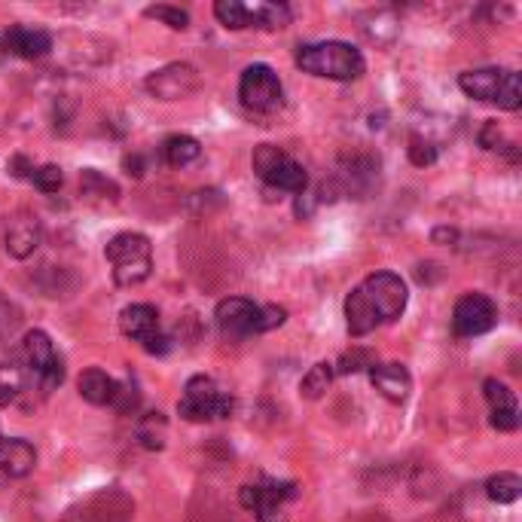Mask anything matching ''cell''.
Wrapping results in <instances>:
<instances>
[{"label": "cell", "instance_id": "36", "mask_svg": "<svg viewBox=\"0 0 522 522\" xmlns=\"http://www.w3.org/2000/svg\"><path fill=\"white\" fill-rule=\"evenodd\" d=\"M10 171L16 174V178H31L34 165H28V159H25V156H13V162H10Z\"/></svg>", "mask_w": 522, "mask_h": 522}, {"label": "cell", "instance_id": "7", "mask_svg": "<svg viewBox=\"0 0 522 522\" xmlns=\"http://www.w3.org/2000/svg\"><path fill=\"white\" fill-rule=\"evenodd\" d=\"M120 330L132 342H138L147 355H168L171 339L159 324V312L150 303H132L120 312Z\"/></svg>", "mask_w": 522, "mask_h": 522}, {"label": "cell", "instance_id": "4", "mask_svg": "<svg viewBox=\"0 0 522 522\" xmlns=\"http://www.w3.org/2000/svg\"><path fill=\"white\" fill-rule=\"evenodd\" d=\"M458 86L464 95H471L486 104H498L501 110H519L522 104V83L516 71L507 68H477L464 71L458 77Z\"/></svg>", "mask_w": 522, "mask_h": 522}, {"label": "cell", "instance_id": "3", "mask_svg": "<svg viewBox=\"0 0 522 522\" xmlns=\"http://www.w3.org/2000/svg\"><path fill=\"white\" fill-rule=\"evenodd\" d=\"M104 257L110 263L113 281L120 287H135L150 278L153 272V245L141 232H120L104 248Z\"/></svg>", "mask_w": 522, "mask_h": 522}, {"label": "cell", "instance_id": "5", "mask_svg": "<svg viewBox=\"0 0 522 522\" xmlns=\"http://www.w3.org/2000/svg\"><path fill=\"white\" fill-rule=\"evenodd\" d=\"M251 168H254V174H257V178L266 187L281 190V193H306V187H309L306 168L294 156H290V153H284L281 147H275V144L254 147Z\"/></svg>", "mask_w": 522, "mask_h": 522}, {"label": "cell", "instance_id": "27", "mask_svg": "<svg viewBox=\"0 0 522 522\" xmlns=\"http://www.w3.org/2000/svg\"><path fill=\"white\" fill-rule=\"evenodd\" d=\"M144 16H147V19H156V22H162V25H168L171 31H187V28H190V13L181 10V7L156 4V7H147Z\"/></svg>", "mask_w": 522, "mask_h": 522}, {"label": "cell", "instance_id": "18", "mask_svg": "<svg viewBox=\"0 0 522 522\" xmlns=\"http://www.w3.org/2000/svg\"><path fill=\"white\" fill-rule=\"evenodd\" d=\"M37 245H40V223H37V217H28V214L16 217L10 223V229H7V254L16 257V260H25V257H31L37 251Z\"/></svg>", "mask_w": 522, "mask_h": 522}, {"label": "cell", "instance_id": "12", "mask_svg": "<svg viewBox=\"0 0 522 522\" xmlns=\"http://www.w3.org/2000/svg\"><path fill=\"white\" fill-rule=\"evenodd\" d=\"M498 324V306L486 294H464L452 309V330L458 336H483Z\"/></svg>", "mask_w": 522, "mask_h": 522}, {"label": "cell", "instance_id": "6", "mask_svg": "<svg viewBox=\"0 0 522 522\" xmlns=\"http://www.w3.org/2000/svg\"><path fill=\"white\" fill-rule=\"evenodd\" d=\"M232 410H236V400L229 394H223L217 388V382L211 376H193L184 385V394L178 400V413L187 422H217V419H229Z\"/></svg>", "mask_w": 522, "mask_h": 522}, {"label": "cell", "instance_id": "9", "mask_svg": "<svg viewBox=\"0 0 522 522\" xmlns=\"http://www.w3.org/2000/svg\"><path fill=\"white\" fill-rule=\"evenodd\" d=\"M239 98L254 113H275L284 104V86L269 65H251L239 80Z\"/></svg>", "mask_w": 522, "mask_h": 522}, {"label": "cell", "instance_id": "8", "mask_svg": "<svg viewBox=\"0 0 522 522\" xmlns=\"http://www.w3.org/2000/svg\"><path fill=\"white\" fill-rule=\"evenodd\" d=\"M300 492H297V483H278V480H269V483H248L242 486L239 492V501L245 510H251L257 516V522H287V501H294Z\"/></svg>", "mask_w": 522, "mask_h": 522}, {"label": "cell", "instance_id": "2", "mask_svg": "<svg viewBox=\"0 0 522 522\" xmlns=\"http://www.w3.org/2000/svg\"><path fill=\"white\" fill-rule=\"evenodd\" d=\"M297 68L303 74L321 77V80H358L367 68L361 49H355L345 40H321V43H306L297 52Z\"/></svg>", "mask_w": 522, "mask_h": 522}, {"label": "cell", "instance_id": "31", "mask_svg": "<svg viewBox=\"0 0 522 522\" xmlns=\"http://www.w3.org/2000/svg\"><path fill=\"white\" fill-rule=\"evenodd\" d=\"M376 361L370 358V352H364V348H352V352H345L342 358H339V367H333L336 373H361V370H370Z\"/></svg>", "mask_w": 522, "mask_h": 522}, {"label": "cell", "instance_id": "26", "mask_svg": "<svg viewBox=\"0 0 522 522\" xmlns=\"http://www.w3.org/2000/svg\"><path fill=\"white\" fill-rule=\"evenodd\" d=\"M80 187H83L86 196H98V199H110V202L120 199V187H116L110 178H104V174L95 171V168H86L80 174Z\"/></svg>", "mask_w": 522, "mask_h": 522}, {"label": "cell", "instance_id": "1", "mask_svg": "<svg viewBox=\"0 0 522 522\" xmlns=\"http://www.w3.org/2000/svg\"><path fill=\"white\" fill-rule=\"evenodd\" d=\"M406 281L397 272H373L345 297V327L355 339L373 333L379 324L397 321L406 309Z\"/></svg>", "mask_w": 522, "mask_h": 522}, {"label": "cell", "instance_id": "25", "mask_svg": "<svg viewBox=\"0 0 522 522\" xmlns=\"http://www.w3.org/2000/svg\"><path fill=\"white\" fill-rule=\"evenodd\" d=\"M214 16L229 31L251 28L248 25V4H239V0H217V4H214Z\"/></svg>", "mask_w": 522, "mask_h": 522}, {"label": "cell", "instance_id": "23", "mask_svg": "<svg viewBox=\"0 0 522 522\" xmlns=\"http://www.w3.org/2000/svg\"><path fill=\"white\" fill-rule=\"evenodd\" d=\"M333 376H336L333 364L318 361V364H315V367H309V373L303 376V382H300V394H303L306 400H321V397L327 394V388H330Z\"/></svg>", "mask_w": 522, "mask_h": 522}, {"label": "cell", "instance_id": "33", "mask_svg": "<svg viewBox=\"0 0 522 522\" xmlns=\"http://www.w3.org/2000/svg\"><path fill=\"white\" fill-rule=\"evenodd\" d=\"M19 321H22V312L16 309V303L0 297V336H10L19 327Z\"/></svg>", "mask_w": 522, "mask_h": 522}, {"label": "cell", "instance_id": "16", "mask_svg": "<svg viewBox=\"0 0 522 522\" xmlns=\"http://www.w3.org/2000/svg\"><path fill=\"white\" fill-rule=\"evenodd\" d=\"M0 49L10 52V55H19V58H28V62H34V58H43L49 55L52 49V37L40 28H10L4 37H0Z\"/></svg>", "mask_w": 522, "mask_h": 522}, {"label": "cell", "instance_id": "11", "mask_svg": "<svg viewBox=\"0 0 522 522\" xmlns=\"http://www.w3.org/2000/svg\"><path fill=\"white\" fill-rule=\"evenodd\" d=\"M199 83H202V77L193 65L174 62V65H165V68L153 71L144 80V89L159 101H184V98L199 92Z\"/></svg>", "mask_w": 522, "mask_h": 522}, {"label": "cell", "instance_id": "22", "mask_svg": "<svg viewBox=\"0 0 522 522\" xmlns=\"http://www.w3.org/2000/svg\"><path fill=\"white\" fill-rule=\"evenodd\" d=\"M135 434H138V443H141L144 449L159 452V449H165L168 422H165V416H162V413H147V416H141V419H138Z\"/></svg>", "mask_w": 522, "mask_h": 522}, {"label": "cell", "instance_id": "34", "mask_svg": "<svg viewBox=\"0 0 522 522\" xmlns=\"http://www.w3.org/2000/svg\"><path fill=\"white\" fill-rule=\"evenodd\" d=\"M431 242H434V245H455V242H458V232H455L452 226H437V229L431 232Z\"/></svg>", "mask_w": 522, "mask_h": 522}, {"label": "cell", "instance_id": "17", "mask_svg": "<svg viewBox=\"0 0 522 522\" xmlns=\"http://www.w3.org/2000/svg\"><path fill=\"white\" fill-rule=\"evenodd\" d=\"M77 388H80V397L86 403H92V406H113L116 391H120V382H116L113 376H107L104 370H98V367H89V370L80 373Z\"/></svg>", "mask_w": 522, "mask_h": 522}, {"label": "cell", "instance_id": "21", "mask_svg": "<svg viewBox=\"0 0 522 522\" xmlns=\"http://www.w3.org/2000/svg\"><path fill=\"white\" fill-rule=\"evenodd\" d=\"M248 25L263 31H281L290 25V10L284 4H254L248 7Z\"/></svg>", "mask_w": 522, "mask_h": 522}, {"label": "cell", "instance_id": "30", "mask_svg": "<svg viewBox=\"0 0 522 522\" xmlns=\"http://www.w3.org/2000/svg\"><path fill=\"white\" fill-rule=\"evenodd\" d=\"M406 153H410V162L419 165V168H428V165L437 162V147L428 138H422V135L410 138V147H406Z\"/></svg>", "mask_w": 522, "mask_h": 522}, {"label": "cell", "instance_id": "19", "mask_svg": "<svg viewBox=\"0 0 522 522\" xmlns=\"http://www.w3.org/2000/svg\"><path fill=\"white\" fill-rule=\"evenodd\" d=\"M22 352H25V364L37 373V376H46L52 367L62 364V358L55 355V345L49 339V333L43 330H31L22 342Z\"/></svg>", "mask_w": 522, "mask_h": 522}, {"label": "cell", "instance_id": "32", "mask_svg": "<svg viewBox=\"0 0 522 522\" xmlns=\"http://www.w3.org/2000/svg\"><path fill=\"white\" fill-rule=\"evenodd\" d=\"M138 400H141V394H138V385L129 379V382H120V391H116V400H113V406L120 413H132L135 406H138Z\"/></svg>", "mask_w": 522, "mask_h": 522}, {"label": "cell", "instance_id": "13", "mask_svg": "<svg viewBox=\"0 0 522 522\" xmlns=\"http://www.w3.org/2000/svg\"><path fill=\"white\" fill-rule=\"evenodd\" d=\"M34 464H37V449L28 440L22 437L0 440V483L28 477L34 471Z\"/></svg>", "mask_w": 522, "mask_h": 522}, {"label": "cell", "instance_id": "14", "mask_svg": "<svg viewBox=\"0 0 522 522\" xmlns=\"http://www.w3.org/2000/svg\"><path fill=\"white\" fill-rule=\"evenodd\" d=\"M483 394L492 413V428L498 431H516L519 428V403L516 394L501 382V379H486L483 382Z\"/></svg>", "mask_w": 522, "mask_h": 522}, {"label": "cell", "instance_id": "35", "mask_svg": "<svg viewBox=\"0 0 522 522\" xmlns=\"http://www.w3.org/2000/svg\"><path fill=\"white\" fill-rule=\"evenodd\" d=\"M123 168H126L129 178H144V156H141V153L126 156V159H123Z\"/></svg>", "mask_w": 522, "mask_h": 522}, {"label": "cell", "instance_id": "24", "mask_svg": "<svg viewBox=\"0 0 522 522\" xmlns=\"http://www.w3.org/2000/svg\"><path fill=\"white\" fill-rule=\"evenodd\" d=\"M486 495H489V501H495V504H513V501L522 495V480H519L516 474H510V471H501V474L489 477Z\"/></svg>", "mask_w": 522, "mask_h": 522}, {"label": "cell", "instance_id": "28", "mask_svg": "<svg viewBox=\"0 0 522 522\" xmlns=\"http://www.w3.org/2000/svg\"><path fill=\"white\" fill-rule=\"evenodd\" d=\"M31 184L40 193H58V190H62V184H65V174H62V168H58V165H40V168L31 171Z\"/></svg>", "mask_w": 522, "mask_h": 522}, {"label": "cell", "instance_id": "10", "mask_svg": "<svg viewBox=\"0 0 522 522\" xmlns=\"http://www.w3.org/2000/svg\"><path fill=\"white\" fill-rule=\"evenodd\" d=\"M217 327L226 339H245L254 333H266L263 330V306L245 300V297H226L217 303Z\"/></svg>", "mask_w": 522, "mask_h": 522}, {"label": "cell", "instance_id": "15", "mask_svg": "<svg viewBox=\"0 0 522 522\" xmlns=\"http://www.w3.org/2000/svg\"><path fill=\"white\" fill-rule=\"evenodd\" d=\"M367 373H370L373 388L391 403H403L413 391V376L403 364H373Z\"/></svg>", "mask_w": 522, "mask_h": 522}, {"label": "cell", "instance_id": "20", "mask_svg": "<svg viewBox=\"0 0 522 522\" xmlns=\"http://www.w3.org/2000/svg\"><path fill=\"white\" fill-rule=\"evenodd\" d=\"M202 156V144L193 138V135H171L165 144H162V159L171 165V168H184L190 162H196Z\"/></svg>", "mask_w": 522, "mask_h": 522}, {"label": "cell", "instance_id": "29", "mask_svg": "<svg viewBox=\"0 0 522 522\" xmlns=\"http://www.w3.org/2000/svg\"><path fill=\"white\" fill-rule=\"evenodd\" d=\"M480 144H483L486 150L507 153L510 159H519V156H516V144L504 138V132L498 129V123H486V129H483V135H480Z\"/></svg>", "mask_w": 522, "mask_h": 522}]
</instances>
